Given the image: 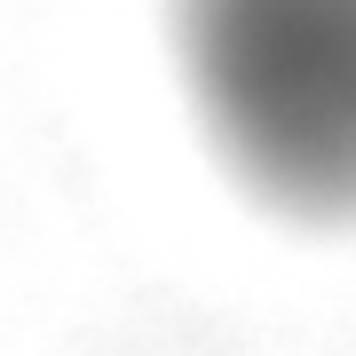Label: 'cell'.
<instances>
[{
  "instance_id": "6da1fadb",
  "label": "cell",
  "mask_w": 356,
  "mask_h": 356,
  "mask_svg": "<svg viewBox=\"0 0 356 356\" xmlns=\"http://www.w3.org/2000/svg\"><path fill=\"white\" fill-rule=\"evenodd\" d=\"M214 166L293 229H356V0H159Z\"/></svg>"
}]
</instances>
